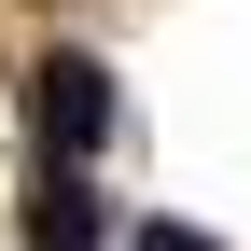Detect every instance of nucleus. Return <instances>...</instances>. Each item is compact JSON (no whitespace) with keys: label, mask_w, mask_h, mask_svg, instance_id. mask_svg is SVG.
I'll return each instance as SVG.
<instances>
[{"label":"nucleus","mask_w":251,"mask_h":251,"mask_svg":"<svg viewBox=\"0 0 251 251\" xmlns=\"http://www.w3.org/2000/svg\"><path fill=\"white\" fill-rule=\"evenodd\" d=\"M126 251H209L196 224H126Z\"/></svg>","instance_id":"nucleus-2"},{"label":"nucleus","mask_w":251,"mask_h":251,"mask_svg":"<svg viewBox=\"0 0 251 251\" xmlns=\"http://www.w3.org/2000/svg\"><path fill=\"white\" fill-rule=\"evenodd\" d=\"M28 112H42V140L84 168V153L112 140V70L98 56H42V70H28Z\"/></svg>","instance_id":"nucleus-1"}]
</instances>
